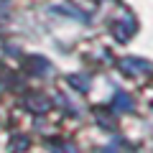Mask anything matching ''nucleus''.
<instances>
[{
    "label": "nucleus",
    "instance_id": "obj_1",
    "mask_svg": "<svg viewBox=\"0 0 153 153\" xmlns=\"http://www.w3.org/2000/svg\"><path fill=\"white\" fill-rule=\"evenodd\" d=\"M107 153H115V148H110V151H107Z\"/></svg>",
    "mask_w": 153,
    "mask_h": 153
}]
</instances>
